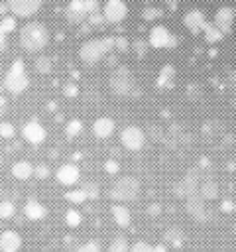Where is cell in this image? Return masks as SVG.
<instances>
[{
  "mask_svg": "<svg viewBox=\"0 0 236 252\" xmlns=\"http://www.w3.org/2000/svg\"><path fill=\"white\" fill-rule=\"evenodd\" d=\"M49 41V32L45 30L43 24L39 22H31V24H26L22 30H20V45L28 51V53H35V51H41Z\"/></svg>",
  "mask_w": 236,
  "mask_h": 252,
  "instance_id": "cell-1",
  "label": "cell"
},
{
  "mask_svg": "<svg viewBox=\"0 0 236 252\" xmlns=\"http://www.w3.org/2000/svg\"><path fill=\"white\" fill-rule=\"evenodd\" d=\"M114 39L116 37H98V39H88L81 45L79 57L87 65H94L100 59H104L112 49H114Z\"/></svg>",
  "mask_w": 236,
  "mask_h": 252,
  "instance_id": "cell-2",
  "label": "cell"
},
{
  "mask_svg": "<svg viewBox=\"0 0 236 252\" xmlns=\"http://www.w3.org/2000/svg\"><path fill=\"white\" fill-rule=\"evenodd\" d=\"M108 195L116 203L134 201L140 195V181L136 177H132V175H124V177H120V179L114 181V185L110 187Z\"/></svg>",
  "mask_w": 236,
  "mask_h": 252,
  "instance_id": "cell-3",
  "label": "cell"
},
{
  "mask_svg": "<svg viewBox=\"0 0 236 252\" xmlns=\"http://www.w3.org/2000/svg\"><path fill=\"white\" fill-rule=\"evenodd\" d=\"M30 85V79L26 75V69H24V61L22 59H16L10 67V71L6 73L4 77V87L6 91H10L12 94H20L26 91V87Z\"/></svg>",
  "mask_w": 236,
  "mask_h": 252,
  "instance_id": "cell-4",
  "label": "cell"
},
{
  "mask_svg": "<svg viewBox=\"0 0 236 252\" xmlns=\"http://www.w3.org/2000/svg\"><path fill=\"white\" fill-rule=\"evenodd\" d=\"M134 79H132V73L128 67H118L112 75H110V91L114 94H120V96H126V94H132L134 93Z\"/></svg>",
  "mask_w": 236,
  "mask_h": 252,
  "instance_id": "cell-5",
  "label": "cell"
},
{
  "mask_svg": "<svg viewBox=\"0 0 236 252\" xmlns=\"http://www.w3.org/2000/svg\"><path fill=\"white\" fill-rule=\"evenodd\" d=\"M120 142L126 150L130 152H140L146 144V132L138 126H126L122 132H120Z\"/></svg>",
  "mask_w": 236,
  "mask_h": 252,
  "instance_id": "cell-6",
  "label": "cell"
},
{
  "mask_svg": "<svg viewBox=\"0 0 236 252\" xmlns=\"http://www.w3.org/2000/svg\"><path fill=\"white\" fill-rule=\"evenodd\" d=\"M148 41H149L151 47H155V49H163V47H173V45L177 43V37H175L165 26L157 24V26H153V28L149 30Z\"/></svg>",
  "mask_w": 236,
  "mask_h": 252,
  "instance_id": "cell-7",
  "label": "cell"
},
{
  "mask_svg": "<svg viewBox=\"0 0 236 252\" xmlns=\"http://www.w3.org/2000/svg\"><path fill=\"white\" fill-rule=\"evenodd\" d=\"M185 207H187V213H189V217L191 219H195V220H199V222H205V220H208V209H206V201L199 195V193H193V195H189L187 199H185Z\"/></svg>",
  "mask_w": 236,
  "mask_h": 252,
  "instance_id": "cell-8",
  "label": "cell"
},
{
  "mask_svg": "<svg viewBox=\"0 0 236 252\" xmlns=\"http://www.w3.org/2000/svg\"><path fill=\"white\" fill-rule=\"evenodd\" d=\"M102 14L106 18L108 24H118L126 18L128 14V6L124 0H106L104 8H102Z\"/></svg>",
  "mask_w": 236,
  "mask_h": 252,
  "instance_id": "cell-9",
  "label": "cell"
},
{
  "mask_svg": "<svg viewBox=\"0 0 236 252\" xmlns=\"http://www.w3.org/2000/svg\"><path fill=\"white\" fill-rule=\"evenodd\" d=\"M8 8L12 10L14 16L28 18L41 8V0H8Z\"/></svg>",
  "mask_w": 236,
  "mask_h": 252,
  "instance_id": "cell-10",
  "label": "cell"
},
{
  "mask_svg": "<svg viewBox=\"0 0 236 252\" xmlns=\"http://www.w3.org/2000/svg\"><path fill=\"white\" fill-rule=\"evenodd\" d=\"M199 183H201V179L197 177V173H195V171H191V173H187V175H185V177L175 185V195H177V197L187 199L189 195L199 193Z\"/></svg>",
  "mask_w": 236,
  "mask_h": 252,
  "instance_id": "cell-11",
  "label": "cell"
},
{
  "mask_svg": "<svg viewBox=\"0 0 236 252\" xmlns=\"http://www.w3.org/2000/svg\"><path fill=\"white\" fill-rule=\"evenodd\" d=\"M183 24L187 26V30L191 33H201V32H205V28H206L208 22H206V16L201 10H191V12L185 14Z\"/></svg>",
  "mask_w": 236,
  "mask_h": 252,
  "instance_id": "cell-12",
  "label": "cell"
},
{
  "mask_svg": "<svg viewBox=\"0 0 236 252\" xmlns=\"http://www.w3.org/2000/svg\"><path fill=\"white\" fill-rule=\"evenodd\" d=\"M234 18H236V16H234V10L228 8V6H222V8H218L216 14H214V26H216L218 30H222L224 33H228V32H232Z\"/></svg>",
  "mask_w": 236,
  "mask_h": 252,
  "instance_id": "cell-13",
  "label": "cell"
},
{
  "mask_svg": "<svg viewBox=\"0 0 236 252\" xmlns=\"http://www.w3.org/2000/svg\"><path fill=\"white\" fill-rule=\"evenodd\" d=\"M67 20L71 24H83L88 16L87 12V6H85V0H71L69 6H67V12H65Z\"/></svg>",
  "mask_w": 236,
  "mask_h": 252,
  "instance_id": "cell-14",
  "label": "cell"
},
{
  "mask_svg": "<svg viewBox=\"0 0 236 252\" xmlns=\"http://www.w3.org/2000/svg\"><path fill=\"white\" fill-rule=\"evenodd\" d=\"M55 175H57V181H59L61 185H67V187L75 185V183L79 181V177H81L79 167H77L75 163H65V165H61Z\"/></svg>",
  "mask_w": 236,
  "mask_h": 252,
  "instance_id": "cell-15",
  "label": "cell"
},
{
  "mask_svg": "<svg viewBox=\"0 0 236 252\" xmlns=\"http://www.w3.org/2000/svg\"><path fill=\"white\" fill-rule=\"evenodd\" d=\"M22 134H24V138H26L30 144H41V142L45 140V128H43L37 120L28 122V124L22 128Z\"/></svg>",
  "mask_w": 236,
  "mask_h": 252,
  "instance_id": "cell-16",
  "label": "cell"
},
{
  "mask_svg": "<svg viewBox=\"0 0 236 252\" xmlns=\"http://www.w3.org/2000/svg\"><path fill=\"white\" fill-rule=\"evenodd\" d=\"M114 128H116V124H114L112 118L100 116V118H96L94 124H92V134H94L96 138H100V140H106V138H110V136L114 134Z\"/></svg>",
  "mask_w": 236,
  "mask_h": 252,
  "instance_id": "cell-17",
  "label": "cell"
},
{
  "mask_svg": "<svg viewBox=\"0 0 236 252\" xmlns=\"http://www.w3.org/2000/svg\"><path fill=\"white\" fill-rule=\"evenodd\" d=\"M22 246V236L14 230H4L0 234V250L2 252H18Z\"/></svg>",
  "mask_w": 236,
  "mask_h": 252,
  "instance_id": "cell-18",
  "label": "cell"
},
{
  "mask_svg": "<svg viewBox=\"0 0 236 252\" xmlns=\"http://www.w3.org/2000/svg\"><path fill=\"white\" fill-rule=\"evenodd\" d=\"M110 213H112V219H114V222H116L118 226H122V228H126V226L132 222V215H130V209H128L124 203H116V205H112Z\"/></svg>",
  "mask_w": 236,
  "mask_h": 252,
  "instance_id": "cell-19",
  "label": "cell"
},
{
  "mask_svg": "<svg viewBox=\"0 0 236 252\" xmlns=\"http://www.w3.org/2000/svg\"><path fill=\"white\" fill-rule=\"evenodd\" d=\"M218 193H220V189H218V183H216L214 179L206 177V179H203V181L199 183V195H201L205 201H212V199H216Z\"/></svg>",
  "mask_w": 236,
  "mask_h": 252,
  "instance_id": "cell-20",
  "label": "cell"
},
{
  "mask_svg": "<svg viewBox=\"0 0 236 252\" xmlns=\"http://www.w3.org/2000/svg\"><path fill=\"white\" fill-rule=\"evenodd\" d=\"M33 171H35V167H31V163H28V161H16L12 165V175L16 179H20V181L30 179L33 175Z\"/></svg>",
  "mask_w": 236,
  "mask_h": 252,
  "instance_id": "cell-21",
  "label": "cell"
},
{
  "mask_svg": "<svg viewBox=\"0 0 236 252\" xmlns=\"http://www.w3.org/2000/svg\"><path fill=\"white\" fill-rule=\"evenodd\" d=\"M24 213H26L28 219H31V220H39V219L45 217V207H43L41 203H37V201H28L26 207H24Z\"/></svg>",
  "mask_w": 236,
  "mask_h": 252,
  "instance_id": "cell-22",
  "label": "cell"
},
{
  "mask_svg": "<svg viewBox=\"0 0 236 252\" xmlns=\"http://www.w3.org/2000/svg\"><path fill=\"white\" fill-rule=\"evenodd\" d=\"M33 69L39 73V75H47L53 71V61L47 57V55H37L33 59Z\"/></svg>",
  "mask_w": 236,
  "mask_h": 252,
  "instance_id": "cell-23",
  "label": "cell"
},
{
  "mask_svg": "<svg viewBox=\"0 0 236 252\" xmlns=\"http://www.w3.org/2000/svg\"><path fill=\"white\" fill-rule=\"evenodd\" d=\"M173 77H175L173 67H171V65H165V67L161 69L159 77H157V87H161V89H169V87L173 85Z\"/></svg>",
  "mask_w": 236,
  "mask_h": 252,
  "instance_id": "cell-24",
  "label": "cell"
},
{
  "mask_svg": "<svg viewBox=\"0 0 236 252\" xmlns=\"http://www.w3.org/2000/svg\"><path fill=\"white\" fill-rule=\"evenodd\" d=\"M224 35H226V33H224L222 30H218L214 24H206V28H205V39H206L208 43H218Z\"/></svg>",
  "mask_w": 236,
  "mask_h": 252,
  "instance_id": "cell-25",
  "label": "cell"
},
{
  "mask_svg": "<svg viewBox=\"0 0 236 252\" xmlns=\"http://www.w3.org/2000/svg\"><path fill=\"white\" fill-rule=\"evenodd\" d=\"M183 232H181V228H177V226H171V228H167V232H165V242L167 244H171V246H181L183 244Z\"/></svg>",
  "mask_w": 236,
  "mask_h": 252,
  "instance_id": "cell-26",
  "label": "cell"
},
{
  "mask_svg": "<svg viewBox=\"0 0 236 252\" xmlns=\"http://www.w3.org/2000/svg\"><path fill=\"white\" fill-rule=\"evenodd\" d=\"M130 244L126 236H114L112 242L108 244V252H130Z\"/></svg>",
  "mask_w": 236,
  "mask_h": 252,
  "instance_id": "cell-27",
  "label": "cell"
},
{
  "mask_svg": "<svg viewBox=\"0 0 236 252\" xmlns=\"http://www.w3.org/2000/svg\"><path fill=\"white\" fill-rule=\"evenodd\" d=\"M65 199L71 201V203H75V205H79V203L87 201V193L83 189H73V191H67L65 193Z\"/></svg>",
  "mask_w": 236,
  "mask_h": 252,
  "instance_id": "cell-28",
  "label": "cell"
},
{
  "mask_svg": "<svg viewBox=\"0 0 236 252\" xmlns=\"http://www.w3.org/2000/svg\"><path fill=\"white\" fill-rule=\"evenodd\" d=\"M81 189L87 193V199H96L100 195V189H98V185L94 181H85Z\"/></svg>",
  "mask_w": 236,
  "mask_h": 252,
  "instance_id": "cell-29",
  "label": "cell"
},
{
  "mask_svg": "<svg viewBox=\"0 0 236 252\" xmlns=\"http://www.w3.org/2000/svg\"><path fill=\"white\" fill-rule=\"evenodd\" d=\"M16 213V207L12 201H0V219H12Z\"/></svg>",
  "mask_w": 236,
  "mask_h": 252,
  "instance_id": "cell-30",
  "label": "cell"
},
{
  "mask_svg": "<svg viewBox=\"0 0 236 252\" xmlns=\"http://www.w3.org/2000/svg\"><path fill=\"white\" fill-rule=\"evenodd\" d=\"M65 132H67L69 138L79 136V134L83 132V122H81V120H71V122L67 124V128H65Z\"/></svg>",
  "mask_w": 236,
  "mask_h": 252,
  "instance_id": "cell-31",
  "label": "cell"
},
{
  "mask_svg": "<svg viewBox=\"0 0 236 252\" xmlns=\"http://www.w3.org/2000/svg\"><path fill=\"white\" fill-rule=\"evenodd\" d=\"M65 222H67L69 226H79V224H81V213L75 211V209H69V211L65 213Z\"/></svg>",
  "mask_w": 236,
  "mask_h": 252,
  "instance_id": "cell-32",
  "label": "cell"
},
{
  "mask_svg": "<svg viewBox=\"0 0 236 252\" xmlns=\"http://www.w3.org/2000/svg\"><path fill=\"white\" fill-rule=\"evenodd\" d=\"M77 252H100V242L98 240H88V242L81 244Z\"/></svg>",
  "mask_w": 236,
  "mask_h": 252,
  "instance_id": "cell-33",
  "label": "cell"
},
{
  "mask_svg": "<svg viewBox=\"0 0 236 252\" xmlns=\"http://www.w3.org/2000/svg\"><path fill=\"white\" fill-rule=\"evenodd\" d=\"M130 252H155V248H153L151 244L144 242V240H138V242H134V244H132Z\"/></svg>",
  "mask_w": 236,
  "mask_h": 252,
  "instance_id": "cell-34",
  "label": "cell"
},
{
  "mask_svg": "<svg viewBox=\"0 0 236 252\" xmlns=\"http://www.w3.org/2000/svg\"><path fill=\"white\" fill-rule=\"evenodd\" d=\"M0 28H2L6 33L14 32V30H16V18H12V16H6V18H2V20H0Z\"/></svg>",
  "mask_w": 236,
  "mask_h": 252,
  "instance_id": "cell-35",
  "label": "cell"
},
{
  "mask_svg": "<svg viewBox=\"0 0 236 252\" xmlns=\"http://www.w3.org/2000/svg\"><path fill=\"white\" fill-rule=\"evenodd\" d=\"M16 134V130H14V124H10V122H0V136L2 138H12Z\"/></svg>",
  "mask_w": 236,
  "mask_h": 252,
  "instance_id": "cell-36",
  "label": "cell"
},
{
  "mask_svg": "<svg viewBox=\"0 0 236 252\" xmlns=\"http://www.w3.org/2000/svg\"><path fill=\"white\" fill-rule=\"evenodd\" d=\"M114 49H118V51H128V49H130L128 39H126V37H116V39H114Z\"/></svg>",
  "mask_w": 236,
  "mask_h": 252,
  "instance_id": "cell-37",
  "label": "cell"
},
{
  "mask_svg": "<svg viewBox=\"0 0 236 252\" xmlns=\"http://www.w3.org/2000/svg\"><path fill=\"white\" fill-rule=\"evenodd\" d=\"M33 175H37L39 179H45V177H49V167H47L45 163H39V165H35Z\"/></svg>",
  "mask_w": 236,
  "mask_h": 252,
  "instance_id": "cell-38",
  "label": "cell"
},
{
  "mask_svg": "<svg viewBox=\"0 0 236 252\" xmlns=\"http://www.w3.org/2000/svg\"><path fill=\"white\" fill-rule=\"evenodd\" d=\"M161 16V10L159 8H148L146 12H144V18L146 20H157Z\"/></svg>",
  "mask_w": 236,
  "mask_h": 252,
  "instance_id": "cell-39",
  "label": "cell"
},
{
  "mask_svg": "<svg viewBox=\"0 0 236 252\" xmlns=\"http://www.w3.org/2000/svg\"><path fill=\"white\" fill-rule=\"evenodd\" d=\"M104 169H106V173H118V161L116 159H106V163H104Z\"/></svg>",
  "mask_w": 236,
  "mask_h": 252,
  "instance_id": "cell-40",
  "label": "cell"
},
{
  "mask_svg": "<svg viewBox=\"0 0 236 252\" xmlns=\"http://www.w3.org/2000/svg\"><path fill=\"white\" fill-rule=\"evenodd\" d=\"M134 51H136V55H138V57H144V55H146V43H144V41H140V39H138V41H134Z\"/></svg>",
  "mask_w": 236,
  "mask_h": 252,
  "instance_id": "cell-41",
  "label": "cell"
},
{
  "mask_svg": "<svg viewBox=\"0 0 236 252\" xmlns=\"http://www.w3.org/2000/svg\"><path fill=\"white\" fill-rule=\"evenodd\" d=\"M85 6H87V12L88 14H94L100 6H98V0H85Z\"/></svg>",
  "mask_w": 236,
  "mask_h": 252,
  "instance_id": "cell-42",
  "label": "cell"
},
{
  "mask_svg": "<svg viewBox=\"0 0 236 252\" xmlns=\"http://www.w3.org/2000/svg\"><path fill=\"white\" fill-rule=\"evenodd\" d=\"M63 91H65V94H69V96H75V94L79 93V89H77V85H73V83H67Z\"/></svg>",
  "mask_w": 236,
  "mask_h": 252,
  "instance_id": "cell-43",
  "label": "cell"
},
{
  "mask_svg": "<svg viewBox=\"0 0 236 252\" xmlns=\"http://www.w3.org/2000/svg\"><path fill=\"white\" fill-rule=\"evenodd\" d=\"M234 209H236V205H234L232 201H222V211H224V213H232Z\"/></svg>",
  "mask_w": 236,
  "mask_h": 252,
  "instance_id": "cell-44",
  "label": "cell"
},
{
  "mask_svg": "<svg viewBox=\"0 0 236 252\" xmlns=\"http://www.w3.org/2000/svg\"><path fill=\"white\" fill-rule=\"evenodd\" d=\"M148 211H149V215H153V217H155V215H159L161 207H159V205H149V207H148Z\"/></svg>",
  "mask_w": 236,
  "mask_h": 252,
  "instance_id": "cell-45",
  "label": "cell"
},
{
  "mask_svg": "<svg viewBox=\"0 0 236 252\" xmlns=\"http://www.w3.org/2000/svg\"><path fill=\"white\" fill-rule=\"evenodd\" d=\"M4 112H6V98L0 96V118L4 116Z\"/></svg>",
  "mask_w": 236,
  "mask_h": 252,
  "instance_id": "cell-46",
  "label": "cell"
},
{
  "mask_svg": "<svg viewBox=\"0 0 236 252\" xmlns=\"http://www.w3.org/2000/svg\"><path fill=\"white\" fill-rule=\"evenodd\" d=\"M4 41H6V32H4L2 28H0V47L4 45Z\"/></svg>",
  "mask_w": 236,
  "mask_h": 252,
  "instance_id": "cell-47",
  "label": "cell"
},
{
  "mask_svg": "<svg viewBox=\"0 0 236 252\" xmlns=\"http://www.w3.org/2000/svg\"><path fill=\"white\" fill-rule=\"evenodd\" d=\"M155 252H165V248L163 246H155Z\"/></svg>",
  "mask_w": 236,
  "mask_h": 252,
  "instance_id": "cell-48",
  "label": "cell"
},
{
  "mask_svg": "<svg viewBox=\"0 0 236 252\" xmlns=\"http://www.w3.org/2000/svg\"><path fill=\"white\" fill-rule=\"evenodd\" d=\"M234 236H236V224H234Z\"/></svg>",
  "mask_w": 236,
  "mask_h": 252,
  "instance_id": "cell-49",
  "label": "cell"
}]
</instances>
